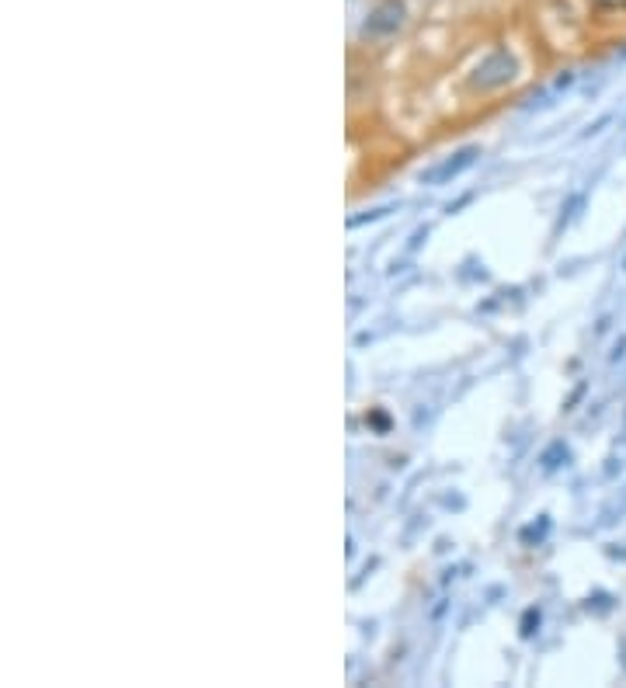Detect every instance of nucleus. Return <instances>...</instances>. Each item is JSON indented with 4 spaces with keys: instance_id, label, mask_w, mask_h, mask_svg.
I'll return each mask as SVG.
<instances>
[{
    "instance_id": "f257e3e1",
    "label": "nucleus",
    "mask_w": 626,
    "mask_h": 688,
    "mask_svg": "<svg viewBox=\"0 0 626 688\" xmlns=\"http://www.w3.org/2000/svg\"><path fill=\"white\" fill-rule=\"evenodd\" d=\"M508 80H515V60L505 49H498L477 67V73L470 77V87L473 91H494V87H505Z\"/></svg>"
},
{
    "instance_id": "f03ea898",
    "label": "nucleus",
    "mask_w": 626,
    "mask_h": 688,
    "mask_svg": "<svg viewBox=\"0 0 626 688\" xmlns=\"http://www.w3.org/2000/svg\"><path fill=\"white\" fill-rule=\"evenodd\" d=\"M480 157V150L477 146H463L460 153H453V157L449 160H442V164H435L432 171L425 174V185H449V181H456L460 178L463 171H467V167H473V160Z\"/></svg>"
},
{
    "instance_id": "7ed1b4c3",
    "label": "nucleus",
    "mask_w": 626,
    "mask_h": 688,
    "mask_svg": "<svg viewBox=\"0 0 626 688\" xmlns=\"http://www.w3.org/2000/svg\"><path fill=\"white\" fill-rule=\"evenodd\" d=\"M400 25H404V4H400V0H387V4L376 7L373 18L366 21V28H362V32L376 39V35H393Z\"/></svg>"
},
{
    "instance_id": "20e7f679",
    "label": "nucleus",
    "mask_w": 626,
    "mask_h": 688,
    "mask_svg": "<svg viewBox=\"0 0 626 688\" xmlns=\"http://www.w3.org/2000/svg\"><path fill=\"white\" fill-rule=\"evenodd\" d=\"M567 459H571V452H567L564 442H553L547 452H543V470H557V466H564Z\"/></svg>"
},
{
    "instance_id": "39448f33",
    "label": "nucleus",
    "mask_w": 626,
    "mask_h": 688,
    "mask_svg": "<svg viewBox=\"0 0 626 688\" xmlns=\"http://www.w3.org/2000/svg\"><path fill=\"white\" fill-rule=\"evenodd\" d=\"M387 212H390V209H373V212H369V216H352V219H348V226H362V223H373V219H383V216H387Z\"/></svg>"
},
{
    "instance_id": "423d86ee",
    "label": "nucleus",
    "mask_w": 626,
    "mask_h": 688,
    "mask_svg": "<svg viewBox=\"0 0 626 688\" xmlns=\"http://www.w3.org/2000/svg\"><path fill=\"white\" fill-rule=\"evenodd\" d=\"M533 622H540V612L529 609V612H526V619H522V636H533Z\"/></svg>"
},
{
    "instance_id": "0eeeda50",
    "label": "nucleus",
    "mask_w": 626,
    "mask_h": 688,
    "mask_svg": "<svg viewBox=\"0 0 626 688\" xmlns=\"http://www.w3.org/2000/svg\"><path fill=\"white\" fill-rule=\"evenodd\" d=\"M595 4H602V7H626V0H595Z\"/></svg>"
}]
</instances>
